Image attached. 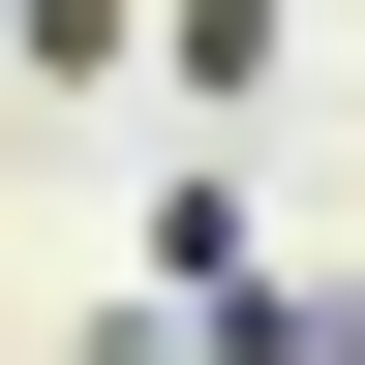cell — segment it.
I'll use <instances>...</instances> for the list:
<instances>
[{
  "label": "cell",
  "mask_w": 365,
  "mask_h": 365,
  "mask_svg": "<svg viewBox=\"0 0 365 365\" xmlns=\"http://www.w3.org/2000/svg\"><path fill=\"white\" fill-rule=\"evenodd\" d=\"M153 61H182V122H244L274 91V0H153Z\"/></svg>",
  "instance_id": "1"
}]
</instances>
